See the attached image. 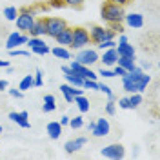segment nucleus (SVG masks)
I'll return each mask as SVG.
<instances>
[{"instance_id": "7ed1b4c3", "label": "nucleus", "mask_w": 160, "mask_h": 160, "mask_svg": "<svg viewBox=\"0 0 160 160\" xmlns=\"http://www.w3.org/2000/svg\"><path fill=\"white\" fill-rule=\"evenodd\" d=\"M89 31L86 28H75L73 29V35H71V48L73 49H82L86 46H89Z\"/></svg>"}, {"instance_id": "c03bdc74", "label": "nucleus", "mask_w": 160, "mask_h": 160, "mask_svg": "<svg viewBox=\"0 0 160 160\" xmlns=\"http://www.w3.org/2000/svg\"><path fill=\"white\" fill-rule=\"evenodd\" d=\"M60 124H62V126H69V117H68V115H64V117L60 118Z\"/></svg>"}, {"instance_id": "9d476101", "label": "nucleus", "mask_w": 160, "mask_h": 160, "mask_svg": "<svg viewBox=\"0 0 160 160\" xmlns=\"http://www.w3.org/2000/svg\"><path fill=\"white\" fill-rule=\"evenodd\" d=\"M28 40H29V37H28V35H22L20 31H13L9 37H8L6 48H8V51L15 49L17 46H24V44H28Z\"/></svg>"}, {"instance_id": "9b49d317", "label": "nucleus", "mask_w": 160, "mask_h": 160, "mask_svg": "<svg viewBox=\"0 0 160 160\" xmlns=\"http://www.w3.org/2000/svg\"><path fill=\"white\" fill-rule=\"evenodd\" d=\"M109 131H111V126L108 122V118H97L95 120V128L91 129V133H93V137L100 138V137L109 135Z\"/></svg>"}, {"instance_id": "7c9ffc66", "label": "nucleus", "mask_w": 160, "mask_h": 160, "mask_svg": "<svg viewBox=\"0 0 160 160\" xmlns=\"http://www.w3.org/2000/svg\"><path fill=\"white\" fill-rule=\"evenodd\" d=\"M98 91H102L104 95H108V98H109V100H115V95H113V91H111L109 86H106V84H100V82H98Z\"/></svg>"}, {"instance_id": "cd10ccee", "label": "nucleus", "mask_w": 160, "mask_h": 160, "mask_svg": "<svg viewBox=\"0 0 160 160\" xmlns=\"http://www.w3.org/2000/svg\"><path fill=\"white\" fill-rule=\"evenodd\" d=\"M49 46H46V42L44 44H40V46H33L31 48V53H35V55H40V57H44V55H48L49 53Z\"/></svg>"}, {"instance_id": "20e7f679", "label": "nucleus", "mask_w": 160, "mask_h": 160, "mask_svg": "<svg viewBox=\"0 0 160 160\" xmlns=\"http://www.w3.org/2000/svg\"><path fill=\"white\" fill-rule=\"evenodd\" d=\"M35 15H37V11L33 9H22L17 15V18H15V22H17V28H18V31H29L31 26L35 24Z\"/></svg>"}, {"instance_id": "412c9836", "label": "nucleus", "mask_w": 160, "mask_h": 160, "mask_svg": "<svg viewBox=\"0 0 160 160\" xmlns=\"http://www.w3.org/2000/svg\"><path fill=\"white\" fill-rule=\"evenodd\" d=\"M73 102L77 104V108H78L80 113H88V111H89V100L86 98L84 95H77V97L73 98Z\"/></svg>"}, {"instance_id": "8fccbe9b", "label": "nucleus", "mask_w": 160, "mask_h": 160, "mask_svg": "<svg viewBox=\"0 0 160 160\" xmlns=\"http://www.w3.org/2000/svg\"><path fill=\"white\" fill-rule=\"evenodd\" d=\"M0 133H2V126H0Z\"/></svg>"}, {"instance_id": "aec40b11", "label": "nucleus", "mask_w": 160, "mask_h": 160, "mask_svg": "<svg viewBox=\"0 0 160 160\" xmlns=\"http://www.w3.org/2000/svg\"><path fill=\"white\" fill-rule=\"evenodd\" d=\"M62 129H64V126H62L60 122H49V124H48V128H46L48 135H49V138H53V140L60 138V135H62Z\"/></svg>"}, {"instance_id": "f3484780", "label": "nucleus", "mask_w": 160, "mask_h": 160, "mask_svg": "<svg viewBox=\"0 0 160 160\" xmlns=\"http://www.w3.org/2000/svg\"><path fill=\"white\" fill-rule=\"evenodd\" d=\"M115 49L118 53V57H133L135 58V48L131 46L129 42H118L115 46Z\"/></svg>"}, {"instance_id": "37998d69", "label": "nucleus", "mask_w": 160, "mask_h": 160, "mask_svg": "<svg viewBox=\"0 0 160 160\" xmlns=\"http://www.w3.org/2000/svg\"><path fill=\"white\" fill-rule=\"evenodd\" d=\"M108 2H111V4H118V6H128L131 0H108Z\"/></svg>"}, {"instance_id": "4c0bfd02", "label": "nucleus", "mask_w": 160, "mask_h": 160, "mask_svg": "<svg viewBox=\"0 0 160 160\" xmlns=\"http://www.w3.org/2000/svg\"><path fill=\"white\" fill-rule=\"evenodd\" d=\"M49 8H53V9H62V8H66V4H64V0H49Z\"/></svg>"}, {"instance_id": "79ce46f5", "label": "nucleus", "mask_w": 160, "mask_h": 160, "mask_svg": "<svg viewBox=\"0 0 160 160\" xmlns=\"http://www.w3.org/2000/svg\"><path fill=\"white\" fill-rule=\"evenodd\" d=\"M9 95L13 97V98H22V95H24V93H22L20 89H9Z\"/></svg>"}, {"instance_id": "393cba45", "label": "nucleus", "mask_w": 160, "mask_h": 160, "mask_svg": "<svg viewBox=\"0 0 160 160\" xmlns=\"http://www.w3.org/2000/svg\"><path fill=\"white\" fill-rule=\"evenodd\" d=\"M31 88H35V80H33V75H26L24 78L20 80V84H18V89L24 93V91H28L31 89Z\"/></svg>"}, {"instance_id": "a211bd4d", "label": "nucleus", "mask_w": 160, "mask_h": 160, "mask_svg": "<svg viewBox=\"0 0 160 160\" xmlns=\"http://www.w3.org/2000/svg\"><path fill=\"white\" fill-rule=\"evenodd\" d=\"M71 35H73V29L66 26V28L55 37V40L58 42V46H64V48H66V46H71Z\"/></svg>"}, {"instance_id": "72a5a7b5", "label": "nucleus", "mask_w": 160, "mask_h": 160, "mask_svg": "<svg viewBox=\"0 0 160 160\" xmlns=\"http://www.w3.org/2000/svg\"><path fill=\"white\" fill-rule=\"evenodd\" d=\"M97 46L104 51V49H109V48H115L117 42H115V38H111V40H104V42H100V44H97Z\"/></svg>"}, {"instance_id": "473e14b6", "label": "nucleus", "mask_w": 160, "mask_h": 160, "mask_svg": "<svg viewBox=\"0 0 160 160\" xmlns=\"http://www.w3.org/2000/svg\"><path fill=\"white\" fill-rule=\"evenodd\" d=\"M69 126L73 128V129H80V128L84 126V120H82V117H75V118H69Z\"/></svg>"}, {"instance_id": "a19ab883", "label": "nucleus", "mask_w": 160, "mask_h": 160, "mask_svg": "<svg viewBox=\"0 0 160 160\" xmlns=\"http://www.w3.org/2000/svg\"><path fill=\"white\" fill-rule=\"evenodd\" d=\"M118 108H122V109H129V100H128V97L118 100Z\"/></svg>"}, {"instance_id": "ddd939ff", "label": "nucleus", "mask_w": 160, "mask_h": 160, "mask_svg": "<svg viewBox=\"0 0 160 160\" xmlns=\"http://www.w3.org/2000/svg\"><path fill=\"white\" fill-rule=\"evenodd\" d=\"M62 73H64V77H66V80H68V84H69V86H75V88H82V84H84V78H82V77H78L77 73H73L69 66H62Z\"/></svg>"}, {"instance_id": "dca6fc26", "label": "nucleus", "mask_w": 160, "mask_h": 160, "mask_svg": "<svg viewBox=\"0 0 160 160\" xmlns=\"http://www.w3.org/2000/svg\"><path fill=\"white\" fill-rule=\"evenodd\" d=\"M124 22L129 26V28H135V29H140L144 26V17L140 13H129V15H124Z\"/></svg>"}, {"instance_id": "423d86ee", "label": "nucleus", "mask_w": 160, "mask_h": 160, "mask_svg": "<svg viewBox=\"0 0 160 160\" xmlns=\"http://www.w3.org/2000/svg\"><path fill=\"white\" fill-rule=\"evenodd\" d=\"M66 26H68L66 20L58 18V17H49V18H46V35H49V37L55 38Z\"/></svg>"}, {"instance_id": "de8ad7c7", "label": "nucleus", "mask_w": 160, "mask_h": 160, "mask_svg": "<svg viewBox=\"0 0 160 160\" xmlns=\"http://www.w3.org/2000/svg\"><path fill=\"white\" fill-rule=\"evenodd\" d=\"M73 95L77 97V95H84V89H77L75 86H73Z\"/></svg>"}, {"instance_id": "2eb2a0df", "label": "nucleus", "mask_w": 160, "mask_h": 160, "mask_svg": "<svg viewBox=\"0 0 160 160\" xmlns=\"http://www.w3.org/2000/svg\"><path fill=\"white\" fill-rule=\"evenodd\" d=\"M98 60H102L104 62V66H115L117 64V60H118V53H117V49L115 48H109V49H104V53H102V57H98Z\"/></svg>"}, {"instance_id": "2f4dec72", "label": "nucleus", "mask_w": 160, "mask_h": 160, "mask_svg": "<svg viewBox=\"0 0 160 160\" xmlns=\"http://www.w3.org/2000/svg\"><path fill=\"white\" fill-rule=\"evenodd\" d=\"M82 88H86V89H97V91H98V82H97V80H91V78H84Z\"/></svg>"}, {"instance_id": "4468645a", "label": "nucleus", "mask_w": 160, "mask_h": 160, "mask_svg": "<svg viewBox=\"0 0 160 160\" xmlns=\"http://www.w3.org/2000/svg\"><path fill=\"white\" fill-rule=\"evenodd\" d=\"M86 144H88V138L86 137H78V138H75V140H68L66 146H64V149H66L68 155H73V153H77L78 149H82Z\"/></svg>"}, {"instance_id": "f03ea898", "label": "nucleus", "mask_w": 160, "mask_h": 160, "mask_svg": "<svg viewBox=\"0 0 160 160\" xmlns=\"http://www.w3.org/2000/svg\"><path fill=\"white\" fill-rule=\"evenodd\" d=\"M124 6H118V4H111V2H106L102 8H100V17L109 22V24H120L124 22Z\"/></svg>"}, {"instance_id": "a18cd8bd", "label": "nucleus", "mask_w": 160, "mask_h": 160, "mask_svg": "<svg viewBox=\"0 0 160 160\" xmlns=\"http://www.w3.org/2000/svg\"><path fill=\"white\" fill-rule=\"evenodd\" d=\"M8 86H9V84H8V80H0V91L8 89Z\"/></svg>"}, {"instance_id": "c9c22d12", "label": "nucleus", "mask_w": 160, "mask_h": 160, "mask_svg": "<svg viewBox=\"0 0 160 160\" xmlns=\"http://www.w3.org/2000/svg\"><path fill=\"white\" fill-rule=\"evenodd\" d=\"M97 75H100V77H104V78H111V77H115V73H113V69H108V68H102V69L97 73Z\"/></svg>"}, {"instance_id": "bb28decb", "label": "nucleus", "mask_w": 160, "mask_h": 160, "mask_svg": "<svg viewBox=\"0 0 160 160\" xmlns=\"http://www.w3.org/2000/svg\"><path fill=\"white\" fill-rule=\"evenodd\" d=\"M129 100V109H137L142 104V93H131V97H128Z\"/></svg>"}, {"instance_id": "39448f33", "label": "nucleus", "mask_w": 160, "mask_h": 160, "mask_svg": "<svg viewBox=\"0 0 160 160\" xmlns=\"http://www.w3.org/2000/svg\"><path fill=\"white\" fill-rule=\"evenodd\" d=\"M88 31H89L91 42H95V44H100L104 40H111V38H115V35H117L111 28H102V26H93Z\"/></svg>"}, {"instance_id": "c85d7f7f", "label": "nucleus", "mask_w": 160, "mask_h": 160, "mask_svg": "<svg viewBox=\"0 0 160 160\" xmlns=\"http://www.w3.org/2000/svg\"><path fill=\"white\" fill-rule=\"evenodd\" d=\"M17 15H18V11H17V8H13V6H8V8L4 9V17L9 20V22H15Z\"/></svg>"}, {"instance_id": "f704fd0d", "label": "nucleus", "mask_w": 160, "mask_h": 160, "mask_svg": "<svg viewBox=\"0 0 160 160\" xmlns=\"http://www.w3.org/2000/svg\"><path fill=\"white\" fill-rule=\"evenodd\" d=\"M9 55L11 57H29L31 53L26 51V49H17V48H15V49H9Z\"/></svg>"}, {"instance_id": "09e8293b", "label": "nucleus", "mask_w": 160, "mask_h": 160, "mask_svg": "<svg viewBox=\"0 0 160 160\" xmlns=\"http://www.w3.org/2000/svg\"><path fill=\"white\" fill-rule=\"evenodd\" d=\"M118 42H128V37H126V35H120Z\"/></svg>"}, {"instance_id": "e433bc0d", "label": "nucleus", "mask_w": 160, "mask_h": 160, "mask_svg": "<svg viewBox=\"0 0 160 160\" xmlns=\"http://www.w3.org/2000/svg\"><path fill=\"white\" fill-rule=\"evenodd\" d=\"M106 113H108V115H115V113H117V104H115L113 100H109V102L106 104Z\"/></svg>"}, {"instance_id": "58836bf2", "label": "nucleus", "mask_w": 160, "mask_h": 160, "mask_svg": "<svg viewBox=\"0 0 160 160\" xmlns=\"http://www.w3.org/2000/svg\"><path fill=\"white\" fill-rule=\"evenodd\" d=\"M64 4L69 6V8H82L84 0H64Z\"/></svg>"}, {"instance_id": "c756f323", "label": "nucleus", "mask_w": 160, "mask_h": 160, "mask_svg": "<svg viewBox=\"0 0 160 160\" xmlns=\"http://www.w3.org/2000/svg\"><path fill=\"white\" fill-rule=\"evenodd\" d=\"M33 80H35V86H37V88L44 86V73H42V69H37V71H35Z\"/></svg>"}, {"instance_id": "0eeeda50", "label": "nucleus", "mask_w": 160, "mask_h": 160, "mask_svg": "<svg viewBox=\"0 0 160 160\" xmlns=\"http://www.w3.org/2000/svg\"><path fill=\"white\" fill-rule=\"evenodd\" d=\"M75 60L89 68V66H93L95 62H98V53H97V49H89V48H82V49L78 51V55L75 57Z\"/></svg>"}, {"instance_id": "6e6552de", "label": "nucleus", "mask_w": 160, "mask_h": 160, "mask_svg": "<svg viewBox=\"0 0 160 160\" xmlns=\"http://www.w3.org/2000/svg\"><path fill=\"white\" fill-rule=\"evenodd\" d=\"M100 155H102V157H106V158L118 160V158H124V155H126V149H124V146H122V144H109V146L102 148Z\"/></svg>"}, {"instance_id": "49530a36", "label": "nucleus", "mask_w": 160, "mask_h": 160, "mask_svg": "<svg viewBox=\"0 0 160 160\" xmlns=\"http://www.w3.org/2000/svg\"><path fill=\"white\" fill-rule=\"evenodd\" d=\"M9 60H0V68H9Z\"/></svg>"}, {"instance_id": "ea45409f", "label": "nucleus", "mask_w": 160, "mask_h": 160, "mask_svg": "<svg viewBox=\"0 0 160 160\" xmlns=\"http://www.w3.org/2000/svg\"><path fill=\"white\" fill-rule=\"evenodd\" d=\"M113 73H115V77H117V75H118V77H124L128 71L124 69V68H120L118 64H115V69H113Z\"/></svg>"}, {"instance_id": "b1692460", "label": "nucleus", "mask_w": 160, "mask_h": 160, "mask_svg": "<svg viewBox=\"0 0 160 160\" xmlns=\"http://www.w3.org/2000/svg\"><path fill=\"white\" fill-rule=\"evenodd\" d=\"M49 53H53L57 58H62V60H69V58H71V53L66 49L64 46H57V48H53Z\"/></svg>"}, {"instance_id": "6ab92c4d", "label": "nucleus", "mask_w": 160, "mask_h": 160, "mask_svg": "<svg viewBox=\"0 0 160 160\" xmlns=\"http://www.w3.org/2000/svg\"><path fill=\"white\" fill-rule=\"evenodd\" d=\"M29 35L31 37H42V35H46V18L35 20V24L31 26V29H29Z\"/></svg>"}, {"instance_id": "1a4fd4ad", "label": "nucleus", "mask_w": 160, "mask_h": 160, "mask_svg": "<svg viewBox=\"0 0 160 160\" xmlns=\"http://www.w3.org/2000/svg\"><path fill=\"white\" fill-rule=\"evenodd\" d=\"M69 68H71V71H73V73H77V75H78V77H82V78L97 80V77H98V75H97L95 71H91L89 68H88V66L80 64V62H77V60H73V62H71Z\"/></svg>"}, {"instance_id": "5701e85b", "label": "nucleus", "mask_w": 160, "mask_h": 160, "mask_svg": "<svg viewBox=\"0 0 160 160\" xmlns=\"http://www.w3.org/2000/svg\"><path fill=\"white\" fill-rule=\"evenodd\" d=\"M117 64H118L120 68H124L126 71H131L137 64H135V58L133 57H118V60H117Z\"/></svg>"}, {"instance_id": "f257e3e1", "label": "nucleus", "mask_w": 160, "mask_h": 160, "mask_svg": "<svg viewBox=\"0 0 160 160\" xmlns=\"http://www.w3.org/2000/svg\"><path fill=\"white\" fill-rule=\"evenodd\" d=\"M151 82V77L146 75L142 68L135 66L131 71H128L124 77H122V84H124V89L128 93H142V91L148 88V84Z\"/></svg>"}, {"instance_id": "a878e982", "label": "nucleus", "mask_w": 160, "mask_h": 160, "mask_svg": "<svg viewBox=\"0 0 160 160\" xmlns=\"http://www.w3.org/2000/svg\"><path fill=\"white\" fill-rule=\"evenodd\" d=\"M60 93L64 95L66 102H73V98H75V95H73V86H69V84H62V86H60Z\"/></svg>"}, {"instance_id": "4be33fe9", "label": "nucleus", "mask_w": 160, "mask_h": 160, "mask_svg": "<svg viewBox=\"0 0 160 160\" xmlns=\"http://www.w3.org/2000/svg\"><path fill=\"white\" fill-rule=\"evenodd\" d=\"M57 100H55V97L53 95H46L44 97V106H42V111L44 113H51V111L57 109V104H55Z\"/></svg>"}, {"instance_id": "f8f14e48", "label": "nucleus", "mask_w": 160, "mask_h": 160, "mask_svg": "<svg viewBox=\"0 0 160 160\" xmlns=\"http://www.w3.org/2000/svg\"><path fill=\"white\" fill-rule=\"evenodd\" d=\"M29 115H28V111H11L9 113V120L11 122H15V124H18L20 128H24V129H29L31 128V122L29 120Z\"/></svg>"}]
</instances>
